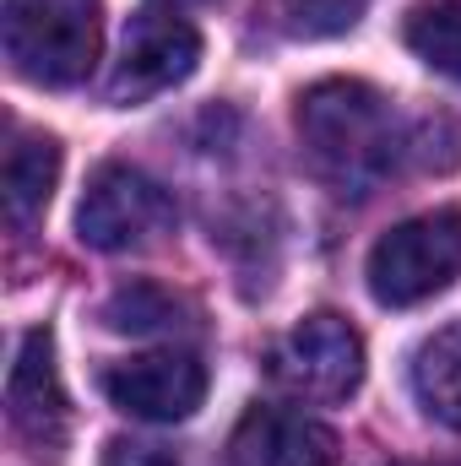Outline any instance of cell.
I'll return each mask as SVG.
<instances>
[{
  "label": "cell",
  "instance_id": "9",
  "mask_svg": "<svg viewBox=\"0 0 461 466\" xmlns=\"http://www.w3.org/2000/svg\"><path fill=\"white\" fill-rule=\"evenodd\" d=\"M223 466H337V434L299 407H250Z\"/></svg>",
  "mask_w": 461,
  "mask_h": 466
},
{
  "label": "cell",
  "instance_id": "16",
  "mask_svg": "<svg viewBox=\"0 0 461 466\" xmlns=\"http://www.w3.org/2000/svg\"><path fill=\"white\" fill-rule=\"evenodd\" d=\"M163 5H190V0H163Z\"/></svg>",
  "mask_w": 461,
  "mask_h": 466
},
{
  "label": "cell",
  "instance_id": "11",
  "mask_svg": "<svg viewBox=\"0 0 461 466\" xmlns=\"http://www.w3.org/2000/svg\"><path fill=\"white\" fill-rule=\"evenodd\" d=\"M104 326L125 337H174V331H196V304L163 282H125L104 304Z\"/></svg>",
  "mask_w": 461,
  "mask_h": 466
},
{
  "label": "cell",
  "instance_id": "5",
  "mask_svg": "<svg viewBox=\"0 0 461 466\" xmlns=\"http://www.w3.org/2000/svg\"><path fill=\"white\" fill-rule=\"evenodd\" d=\"M271 380L304 401H343L364 380V337L343 315L315 309L271 348Z\"/></svg>",
  "mask_w": 461,
  "mask_h": 466
},
{
  "label": "cell",
  "instance_id": "12",
  "mask_svg": "<svg viewBox=\"0 0 461 466\" xmlns=\"http://www.w3.org/2000/svg\"><path fill=\"white\" fill-rule=\"evenodd\" d=\"M413 390L424 401V412L446 429L461 434V320H451L446 331H435L418 358H413Z\"/></svg>",
  "mask_w": 461,
  "mask_h": 466
},
{
  "label": "cell",
  "instance_id": "4",
  "mask_svg": "<svg viewBox=\"0 0 461 466\" xmlns=\"http://www.w3.org/2000/svg\"><path fill=\"white\" fill-rule=\"evenodd\" d=\"M174 196L130 168V163H104L87 190H82V207H77V238L87 249H104V255H119V249H141L152 238L174 228Z\"/></svg>",
  "mask_w": 461,
  "mask_h": 466
},
{
  "label": "cell",
  "instance_id": "15",
  "mask_svg": "<svg viewBox=\"0 0 461 466\" xmlns=\"http://www.w3.org/2000/svg\"><path fill=\"white\" fill-rule=\"evenodd\" d=\"M104 466H179L174 456H163L158 445H136V440H115L104 451Z\"/></svg>",
  "mask_w": 461,
  "mask_h": 466
},
{
  "label": "cell",
  "instance_id": "7",
  "mask_svg": "<svg viewBox=\"0 0 461 466\" xmlns=\"http://www.w3.org/2000/svg\"><path fill=\"white\" fill-rule=\"evenodd\" d=\"M104 396L141 423H185L207 401V363L196 352H141L104 369Z\"/></svg>",
  "mask_w": 461,
  "mask_h": 466
},
{
  "label": "cell",
  "instance_id": "3",
  "mask_svg": "<svg viewBox=\"0 0 461 466\" xmlns=\"http://www.w3.org/2000/svg\"><path fill=\"white\" fill-rule=\"evenodd\" d=\"M364 277L385 309H413L446 293L461 277V207H440L385 228L369 249Z\"/></svg>",
  "mask_w": 461,
  "mask_h": 466
},
{
  "label": "cell",
  "instance_id": "14",
  "mask_svg": "<svg viewBox=\"0 0 461 466\" xmlns=\"http://www.w3.org/2000/svg\"><path fill=\"white\" fill-rule=\"evenodd\" d=\"M364 11H369V0H266L271 27L288 38H337Z\"/></svg>",
  "mask_w": 461,
  "mask_h": 466
},
{
  "label": "cell",
  "instance_id": "1",
  "mask_svg": "<svg viewBox=\"0 0 461 466\" xmlns=\"http://www.w3.org/2000/svg\"><path fill=\"white\" fill-rule=\"evenodd\" d=\"M293 119H299V141H304L310 168L337 196H369L407 152L391 98L374 93L369 82H353V76L315 82L299 98Z\"/></svg>",
  "mask_w": 461,
  "mask_h": 466
},
{
  "label": "cell",
  "instance_id": "8",
  "mask_svg": "<svg viewBox=\"0 0 461 466\" xmlns=\"http://www.w3.org/2000/svg\"><path fill=\"white\" fill-rule=\"evenodd\" d=\"M5 412H11V429L38 451V456H60L66 451V434H71V401H66V385H60V363H55V337L49 326L27 331L16 363L5 374Z\"/></svg>",
  "mask_w": 461,
  "mask_h": 466
},
{
  "label": "cell",
  "instance_id": "10",
  "mask_svg": "<svg viewBox=\"0 0 461 466\" xmlns=\"http://www.w3.org/2000/svg\"><path fill=\"white\" fill-rule=\"evenodd\" d=\"M55 185H60V141L44 130H16L5 147V179H0L5 223L27 228L33 218H44Z\"/></svg>",
  "mask_w": 461,
  "mask_h": 466
},
{
  "label": "cell",
  "instance_id": "2",
  "mask_svg": "<svg viewBox=\"0 0 461 466\" xmlns=\"http://www.w3.org/2000/svg\"><path fill=\"white\" fill-rule=\"evenodd\" d=\"M5 60L33 87H77L98 66L104 0H5Z\"/></svg>",
  "mask_w": 461,
  "mask_h": 466
},
{
  "label": "cell",
  "instance_id": "13",
  "mask_svg": "<svg viewBox=\"0 0 461 466\" xmlns=\"http://www.w3.org/2000/svg\"><path fill=\"white\" fill-rule=\"evenodd\" d=\"M402 38H407V49L429 71L461 82V0H424V5H413L407 22H402Z\"/></svg>",
  "mask_w": 461,
  "mask_h": 466
},
{
  "label": "cell",
  "instance_id": "6",
  "mask_svg": "<svg viewBox=\"0 0 461 466\" xmlns=\"http://www.w3.org/2000/svg\"><path fill=\"white\" fill-rule=\"evenodd\" d=\"M201 66V33L174 16V11H136L119 44L115 76H109V104H147L169 87H179Z\"/></svg>",
  "mask_w": 461,
  "mask_h": 466
}]
</instances>
